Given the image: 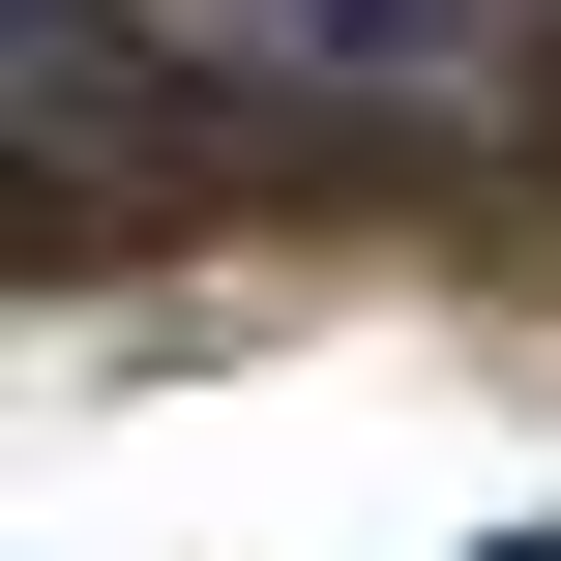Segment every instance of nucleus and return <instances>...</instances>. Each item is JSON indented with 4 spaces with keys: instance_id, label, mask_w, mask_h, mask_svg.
<instances>
[{
    "instance_id": "nucleus-1",
    "label": "nucleus",
    "mask_w": 561,
    "mask_h": 561,
    "mask_svg": "<svg viewBox=\"0 0 561 561\" xmlns=\"http://www.w3.org/2000/svg\"><path fill=\"white\" fill-rule=\"evenodd\" d=\"M178 59L296 118H533V0H178Z\"/></svg>"
}]
</instances>
